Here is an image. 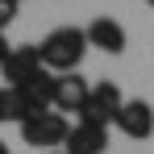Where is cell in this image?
Segmentation results:
<instances>
[{
	"label": "cell",
	"instance_id": "1",
	"mask_svg": "<svg viewBox=\"0 0 154 154\" xmlns=\"http://www.w3.org/2000/svg\"><path fill=\"white\" fill-rule=\"evenodd\" d=\"M38 54H42V67L50 75H67V71H79V63L88 54V38L79 25H58L42 38Z\"/></svg>",
	"mask_w": 154,
	"mask_h": 154
},
{
	"label": "cell",
	"instance_id": "2",
	"mask_svg": "<svg viewBox=\"0 0 154 154\" xmlns=\"http://www.w3.org/2000/svg\"><path fill=\"white\" fill-rule=\"evenodd\" d=\"M17 129H21V142H25V146H33V150H54V146H63V142H67L71 121H67L63 112L46 108V112H33V117H25Z\"/></svg>",
	"mask_w": 154,
	"mask_h": 154
},
{
	"label": "cell",
	"instance_id": "3",
	"mask_svg": "<svg viewBox=\"0 0 154 154\" xmlns=\"http://www.w3.org/2000/svg\"><path fill=\"white\" fill-rule=\"evenodd\" d=\"M0 75H4V88H29L33 79H42L46 67H42L38 46H13L0 63Z\"/></svg>",
	"mask_w": 154,
	"mask_h": 154
},
{
	"label": "cell",
	"instance_id": "4",
	"mask_svg": "<svg viewBox=\"0 0 154 154\" xmlns=\"http://www.w3.org/2000/svg\"><path fill=\"white\" fill-rule=\"evenodd\" d=\"M121 104H125L121 88H117V83H108V79H100V83H92V92H88V104L79 108V117H75V121L112 125V121H117V112H121Z\"/></svg>",
	"mask_w": 154,
	"mask_h": 154
},
{
	"label": "cell",
	"instance_id": "5",
	"mask_svg": "<svg viewBox=\"0 0 154 154\" xmlns=\"http://www.w3.org/2000/svg\"><path fill=\"white\" fill-rule=\"evenodd\" d=\"M88 92H92V83L79 75V71H67V75H54V100L50 108L54 112H79L83 104H88Z\"/></svg>",
	"mask_w": 154,
	"mask_h": 154
},
{
	"label": "cell",
	"instance_id": "6",
	"mask_svg": "<svg viewBox=\"0 0 154 154\" xmlns=\"http://www.w3.org/2000/svg\"><path fill=\"white\" fill-rule=\"evenodd\" d=\"M83 38H88V50H104V54H121L125 50V25L112 21V17H96L83 25Z\"/></svg>",
	"mask_w": 154,
	"mask_h": 154
},
{
	"label": "cell",
	"instance_id": "7",
	"mask_svg": "<svg viewBox=\"0 0 154 154\" xmlns=\"http://www.w3.org/2000/svg\"><path fill=\"white\" fill-rule=\"evenodd\" d=\"M112 125L121 129L125 137H133V142H146V137L154 133V108L146 100H125Z\"/></svg>",
	"mask_w": 154,
	"mask_h": 154
},
{
	"label": "cell",
	"instance_id": "8",
	"mask_svg": "<svg viewBox=\"0 0 154 154\" xmlns=\"http://www.w3.org/2000/svg\"><path fill=\"white\" fill-rule=\"evenodd\" d=\"M67 154H104L108 150V125H96V121H75L67 142H63Z\"/></svg>",
	"mask_w": 154,
	"mask_h": 154
},
{
	"label": "cell",
	"instance_id": "9",
	"mask_svg": "<svg viewBox=\"0 0 154 154\" xmlns=\"http://www.w3.org/2000/svg\"><path fill=\"white\" fill-rule=\"evenodd\" d=\"M25 117H33L25 92L21 88H0V125H21Z\"/></svg>",
	"mask_w": 154,
	"mask_h": 154
},
{
	"label": "cell",
	"instance_id": "10",
	"mask_svg": "<svg viewBox=\"0 0 154 154\" xmlns=\"http://www.w3.org/2000/svg\"><path fill=\"white\" fill-rule=\"evenodd\" d=\"M17 8H21L17 0H0V33H4V29L17 21Z\"/></svg>",
	"mask_w": 154,
	"mask_h": 154
},
{
	"label": "cell",
	"instance_id": "11",
	"mask_svg": "<svg viewBox=\"0 0 154 154\" xmlns=\"http://www.w3.org/2000/svg\"><path fill=\"white\" fill-rule=\"evenodd\" d=\"M4 54H8V42H4V33H0V63H4Z\"/></svg>",
	"mask_w": 154,
	"mask_h": 154
},
{
	"label": "cell",
	"instance_id": "12",
	"mask_svg": "<svg viewBox=\"0 0 154 154\" xmlns=\"http://www.w3.org/2000/svg\"><path fill=\"white\" fill-rule=\"evenodd\" d=\"M0 154H13V150H8V146H4V142H0Z\"/></svg>",
	"mask_w": 154,
	"mask_h": 154
},
{
	"label": "cell",
	"instance_id": "13",
	"mask_svg": "<svg viewBox=\"0 0 154 154\" xmlns=\"http://www.w3.org/2000/svg\"><path fill=\"white\" fill-rule=\"evenodd\" d=\"M146 4H150V8H154V0H146Z\"/></svg>",
	"mask_w": 154,
	"mask_h": 154
},
{
	"label": "cell",
	"instance_id": "14",
	"mask_svg": "<svg viewBox=\"0 0 154 154\" xmlns=\"http://www.w3.org/2000/svg\"><path fill=\"white\" fill-rule=\"evenodd\" d=\"M54 154H67V150H54Z\"/></svg>",
	"mask_w": 154,
	"mask_h": 154
},
{
	"label": "cell",
	"instance_id": "15",
	"mask_svg": "<svg viewBox=\"0 0 154 154\" xmlns=\"http://www.w3.org/2000/svg\"><path fill=\"white\" fill-rule=\"evenodd\" d=\"M17 4H21V0H17Z\"/></svg>",
	"mask_w": 154,
	"mask_h": 154
}]
</instances>
